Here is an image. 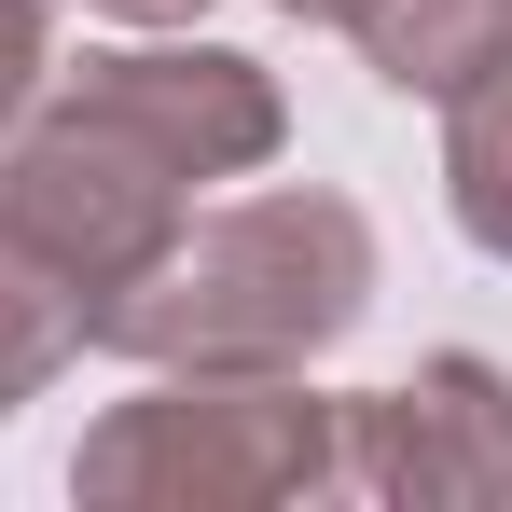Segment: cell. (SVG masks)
Returning <instances> with one entry per match:
<instances>
[{"mask_svg":"<svg viewBox=\"0 0 512 512\" xmlns=\"http://www.w3.org/2000/svg\"><path fill=\"white\" fill-rule=\"evenodd\" d=\"M56 84H84L139 139H167L194 180H236V167L277 153V84H263L250 56H222V42H111V56L56 70Z\"/></svg>","mask_w":512,"mask_h":512,"instance_id":"5","label":"cell"},{"mask_svg":"<svg viewBox=\"0 0 512 512\" xmlns=\"http://www.w3.org/2000/svg\"><path fill=\"white\" fill-rule=\"evenodd\" d=\"M443 111H457V125H443V194H457L471 250L512 263V56L485 70V84H457Z\"/></svg>","mask_w":512,"mask_h":512,"instance_id":"7","label":"cell"},{"mask_svg":"<svg viewBox=\"0 0 512 512\" xmlns=\"http://www.w3.org/2000/svg\"><path fill=\"white\" fill-rule=\"evenodd\" d=\"M374 305V222L346 194H250L222 222H180L125 291L84 305V346L167 360V374H291Z\"/></svg>","mask_w":512,"mask_h":512,"instance_id":"1","label":"cell"},{"mask_svg":"<svg viewBox=\"0 0 512 512\" xmlns=\"http://www.w3.org/2000/svg\"><path fill=\"white\" fill-rule=\"evenodd\" d=\"M70 485L97 512H263L346 485V402L291 388V374H167L153 402L84 429Z\"/></svg>","mask_w":512,"mask_h":512,"instance_id":"2","label":"cell"},{"mask_svg":"<svg viewBox=\"0 0 512 512\" xmlns=\"http://www.w3.org/2000/svg\"><path fill=\"white\" fill-rule=\"evenodd\" d=\"M346 28L374 42V70L402 97H457L512 56V0H360Z\"/></svg>","mask_w":512,"mask_h":512,"instance_id":"6","label":"cell"},{"mask_svg":"<svg viewBox=\"0 0 512 512\" xmlns=\"http://www.w3.org/2000/svg\"><path fill=\"white\" fill-rule=\"evenodd\" d=\"M346 485L402 512H471L512 499V388L485 360H429L416 388L346 402Z\"/></svg>","mask_w":512,"mask_h":512,"instance_id":"4","label":"cell"},{"mask_svg":"<svg viewBox=\"0 0 512 512\" xmlns=\"http://www.w3.org/2000/svg\"><path fill=\"white\" fill-rule=\"evenodd\" d=\"M70 346H84V291L0 236V416H14L28 388H56V360H70Z\"/></svg>","mask_w":512,"mask_h":512,"instance_id":"8","label":"cell"},{"mask_svg":"<svg viewBox=\"0 0 512 512\" xmlns=\"http://www.w3.org/2000/svg\"><path fill=\"white\" fill-rule=\"evenodd\" d=\"M42 97V0H0V125Z\"/></svg>","mask_w":512,"mask_h":512,"instance_id":"9","label":"cell"},{"mask_svg":"<svg viewBox=\"0 0 512 512\" xmlns=\"http://www.w3.org/2000/svg\"><path fill=\"white\" fill-rule=\"evenodd\" d=\"M97 14H125V28H194V0H97Z\"/></svg>","mask_w":512,"mask_h":512,"instance_id":"10","label":"cell"},{"mask_svg":"<svg viewBox=\"0 0 512 512\" xmlns=\"http://www.w3.org/2000/svg\"><path fill=\"white\" fill-rule=\"evenodd\" d=\"M194 222V167L167 139H139L125 111H97L84 84H56V111L0 153V236L28 263H56L70 291H125L139 263Z\"/></svg>","mask_w":512,"mask_h":512,"instance_id":"3","label":"cell"}]
</instances>
